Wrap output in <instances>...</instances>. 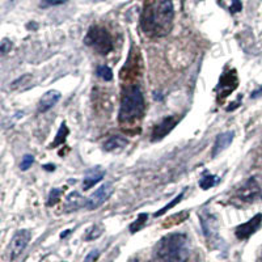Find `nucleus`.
Segmentation results:
<instances>
[{
	"mask_svg": "<svg viewBox=\"0 0 262 262\" xmlns=\"http://www.w3.org/2000/svg\"><path fill=\"white\" fill-rule=\"evenodd\" d=\"M144 97L139 87L131 85L125 89L120 108V122H134L144 113Z\"/></svg>",
	"mask_w": 262,
	"mask_h": 262,
	"instance_id": "obj_3",
	"label": "nucleus"
},
{
	"mask_svg": "<svg viewBox=\"0 0 262 262\" xmlns=\"http://www.w3.org/2000/svg\"><path fill=\"white\" fill-rule=\"evenodd\" d=\"M67 0H41V7L46 8L51 5H60V4L66 3Z\"/></svg>",
	"mask_w": 262,
	"mask_h": 262,
	"instance_id": "obj_26",
	"label": "nucleus"
},
{
	"mask_svg": "<svg viewBox=\"0 0 262 262\" xmlns=\"http://www.w3.org/2000/svg\"><path fill=\"white\" fill-rule=\"evenodd\" d=\"M87 201H88V199L84 198L83 195H80V193H78V191H72L71 194L66 198L64 211L71 213V211H76V210L82 209V207H85V206H87Z\"/></svg>",
	"mask_w": 262,
	"mask_h": 262,
	"instance_id": "obj_12",
	"label": "nucleus"
},
{
	"mask_svg": "<svg viewBox=\"0 0 262 262\" xmlns=\"http://www.w3.org/2000/svg\"><path fill=\"white\" fill-rule=\"evenodd\" d=\"M33 76L30 74H25L22 76H20L18 79H16L13 83L9 84V88L12 91H25L26 88H29V85L32 83Z\"/></svg>",
	"mask_w": 262,
	"mask_h": 262,
	"instance_id": "obj_16",
	"label": "nucleus"
},
{
	"mask_svg": "<svg viewBox=\"0 0 262 262\" xmlns=\"http://www.w3.org/2000/svg\"><path fill=\"white\" fill-rule=\"evenodd\" d=\"M114 186L110 182L101 185V188H99L97 190L93 193L87 201V209L88 210H96L99 209L100 206L103 205L104 202H107L108 199L110 198V195L113 194Z\"/></svg>",
	"mask_w": 262,
	"mask_h": 262,
	"instance_id": "obj_7",
	"label": "nucleus"
},
{
	"mask_svg": "<svg viewBox=\"0 0 262 262\" xmlns=\"http://www.w3.org/2000/svg\"><path fill=\"white\" fill-rule=\"evenodd\" d=\"M236 197L241 199L243 202L253 203L262 198V189L259 182H257V180L255 177H252L245 181V184H243L238 189Z\"/></svg>",
	"mask_w": 262,
	"mask_h": 262,
	"instance_id": "obj_5",
	"label": "nucleus"
},
{
	"mask_svg": "<svg viewBox=\"0 0 262 262\" xmlns=\"http://www.w3.org/2000/svg\"><path fill=\"white\" fill-rule=\"evenodd\" d=\"M243 9V4H241L240 0H232V4H231L230 11L231 13H238Z\"/></svg>",
	"mask_w": 262,
	"mask_h": 262,
	"instance_id": "obj_27",
	"label": "nucleus"
},
{
	"mask_svg": "<svg viewBox=\"0 0 262 262\" xmlns=\"http://www.w3.org/2000/svg\"><path fill=\"white\" fill-rule=\"evenodd\" d=\"M59 100H60V92H58L55 89L47 91V92L41 97V100H39L38 112L39 113H45V112L50 110L53 107H55Z\"/></svg>",
	"mask_w": 262,
	"mask_h": 262,
	"instance_id": "obj_10",
	"label": "nucleus"
},
{
	"mask_svg": "<svg viewBox=\"0 0 262 262\" xmlns=\"http://www.w3.org/2000/svg\"><path fill=\"white\" fill-rule=\"evenodd\" d=\"M128 144V140L122 136H112L105 142L104 144V149L108 151V152H112V151H116V149H121L126 147Z\"/></svg>",
	"mask_w": 262,
	"mask_h": 262,
	"instance_id": "obj_15",
	"label": "nucleus"
},
{
	"mask_svg": "<svg viewBox=\"0 0 262 262\" xmlns=\"http://www.w3.org/2000/svg\"><path fill=\"white\" fill-rule=\"evenodd\" d=\"M30 238H32V235H30V231L28 230H20L14 234L11 244H9V259H11V261L16 260L18 256L21 255L22 251L29 244Z\"/></svg>",
	"mask_w": 262,
	"mask_h": 262,
	"instance_id": "obj_6",
	"label": "nucleus"
},
{
	"mask_svg": "<svg viewBox=\"0 0 262 262\" xmlns=\"http://www.w3.org/2000/svg\"><path fill=\"white\" fill-rule=\"evenodd\" d=\"M147 220H148V215H147V214H140V215L138 216V219L135 220L134 223L130 226L131 234H135V232H138L139 230H142Z\"/></svg>",
	"mask_w": 262,
	"mask_h": 262,
	"instance_id": "obj_18",
	"label": "nucleus"
},
{
	"mask_svg": "<svg viewBox=\"0 0 262 262\" xmlns=\"http://www.w3.org/2000/svg\"><path fill=\"white\" fill-rule=\"evenodd\" d=\"M234 136H235L234 131H226V132H222V134L216 136L215 144H214V148H213L214 157L219 155L220 152H223L224 149H227L230 147L232 140H234Z\"/></svg>",
	"mask_w": 262,
	"mask_h": 262,
	"instance_id": "obj_11",
	"label": "nucleus"
},
{
	"mask_svg": "<svg viewBox=\"0 0 262 262\" xmlns=\"http://www.w3.org/2000/svg\"><path fill=\"white\" fill-rule=\"evenodd\" d=\"M156 259L160 262H188L190 256L188 236L184 234H170L157 243Z\"/></svg>",
	"mask_w": 262,
	"mask_h": 262,
	"instance_id": "obj_2",
	"label": "nucleus"
},
{
	"mask_svg": "<svg viewBox=\"0 0 262 262\" xmlns=\"http://www.w3.org/2000/svg\"><path fill=\"white\" fill-rule=\"evenodd\" d=\"M85 45L93 47L101 55H107L113 50V39L107 29L101 26H92L84 38Z\"/></svg>",
	"mask_w": 262,
	"mask_h": 262,
	"instance_id": "obj_4",
	"label": "nucleus"
},
{
	"mask_svg": "<svg viewBox=\"0 0 262 262\" xmlns=\"http://www.w3.org/2000/svg\"><path fill=\"white\" fill-rule=\"evenodd\" d=\"M96 72H97V76L105 80V82H110L113 79V72L108 66H99Z\"/></svg>",
	"mask_w": 262,
	"mask_h": 262,
	"instance_id": "obj_20",
	"label": "nucleus"
},
{
	"mask_svg": "<svg viewBox=\"0 0 262 262\" xmlns=\"http://www.w3.org/2000/svg\"><path fill=\"white\" fill-rule=\"evenodd\" d=\"M173 3L172 0H161L148 5L142 17V28L144 33L152 36H167L173 24Z\"/></svg>",
	"mask_w": 262,
	"mask_h": 262,
	"instance_id": "obj_1",
	"label": "nucleus"
},
{
	"mask_svg": "<svg viewBox=\"0 0 262 262\" xmlns=\"http://www.w3.org/2000/svg\"><path fill=\"white\" fill-rule=\"evenodd\" d=\"M45 169H46V170H54V169H55V167H54V165H45Z\"/></svg>",
	"mask_w": 262,
	"mask_h": 262,
	"instance_id": "obj_28",
	"label": "nucleus"
},
{
	"mask_svg": "<svg viewBox=\"0 0 262 262\" xmlns=\"http://www.w3.org/2000/svg\"><path fill=\"white\" fill-rule=\"evenodd\" d=\"M68 234H70V231H66V232H64V234H62V235H60V238H62V239H63V238H66V236H67Z\"/></svg>",
	"mask_w": 262,
	"mask_h": 262,
	"instance_id": "obj_29",
	"label": "nucleus"
},
{
	"mask_svg": "<svg viewBox=\"0 0 262 262\" xmlns=\"http://www.w3.org/2000/svg\"><path fill=\"white\" fill-rule=\"evenodd\" d=\"M216 181H218V178L214 177L213 174L203 173L202 180L199 181V186H201V188H202L203 190H207V189L213 188L214 185H215Z\"/></svg>",
	"mask_w": 262,
	"mask_h": 262,
	"instance_id": "obj_19",
	"label": "nucleus"
},
{
	"mask_svg": "<svg viewBox=\"0 0 262 262\" xmlns=\"http://www.w3.org/2000/svg\"><path fill=\"white\" fill-rule=\"evenodd\" d=\"M103 231L104 230L101 226H93L92 228L88 231V234H87V236H85V240L87 241L95 240V239H97L100 235L103 234Z\"/></svg>",
	"mask_w": 262,
	"mask_h": 262,
	"instance_id": "obj_22",
	"label": "nucleus"
},
{
	"mask_svg": "<svg viewBox=\"0 0 262 262\" xmlns=\"http://www.w3.org/2000/svg\"><path fill=\"white\" fill-rule=\"evenodd\" d=\"M105 177V170L101 167H95L91 168L85 172L84 180H83V189L85 190H89L91 188H93L97 182L103 180Z\"/></svg>",
	"mask_w": 262,
	"mask_h": 262,
	"instance_id": "obj_9",
	"label": "nucleus"
},
{
	"mask_svg": "<svg viewBox=\"0 0 262 262\" xmlns=\"http://www.w3.org/2000/svg\"><path fill=\"white\" fill-rule=\"evenodd\" d=\"M262 223V214H257L252 218L251 220H248L247 223L240 224L235 231V235L239 240H245V239L251 238L252 235L255 234L256 231L259 230L260 226Z\"/></svg>",
	"mask_w": 262,
	"mask_h": 262,
	"instance_id": "obj_8",
	"label": "nucleus"
},
{
	"mask_svg": "<svg viewBox=\"0 0 262 262\" xmlns=\"http://www.w3.org/2000/svg\"><path fill=\"white\" fill-rule=\"evenodd\" d=\"M67 136H68L67 125L62 124V125H60L59 131H58L57 136H55L53 144H51V147H58V145H59V144L64 143V142H66V138H67Z\"/></svg>",
	"mask_w": 262,
	"mask_h": 262,
	"instance_id": "obj_17",
	"label": "nucleus"
},
{
	"mask_svg": "<svg viewBox=\"0 0 262 262\" xmlns=\"http://www.w3.org/2000/svg\"><path fill=\"white\" fill-rule=\"evenodd\" d=\"M60 195H62V190H60V189H53V190L50 191L49 201H47V205H49V206H54V205H55V203L59 202Z\"/></svg>",
	"mask_w": 262,
	"mask_h": 262,
	"instance_id": "obj_24",
	"label": "nucleus"
},
{
	"mask_svg": "<svg viewBox=\"0 0 262 262\" xmlns=\"http://www.w3.org/2000/svg\"><path fill=\"white\" fill-rule=\"evenodd\" d=\"M176 120L173 117L164 118L152 131V140H159V139L164 138L165 135L169 134V131L176 126Z\"/></svg>",
	"mask_w": 262,
	"mask_h": 262,
	"instance_id": "obj_13",
	"label": "nucleus"
},
{
	"mask_svg": "<svg viewBox=\"0 0 262 262\" xmlns=\"http://www.w3.org/2000/svg\"><path fill=\"white\" fill-rule=\"evenodd\" d=\"M33 163H34V157L30 153H26V155L22 157L21 163H20V169L21 170H28L29 168L32 167Z\"/></svg>",
	"mask_w": 262,
	"mask_h": 262,
	"instance_id": "obj_23",
	"label": "nucleus"
},
{
	"mask_svg": "<svg viewBox=\"0 0 262 262\" xmlns=\"http://www.w3.org/2000/svg\"><path fill=\"white\" fill-rule=\"evenodd\" d=\"M11 49L12 42L8 38H4L3 41H1V43H0V54H1V55H5L8 51H11Z\"/></svg>",
	"mask_w": 262,
	"mask_h": 262,
	"instance_id": "obj_25",
	"label": "nucleus"
},
{
	"mask_svg": "<svg viewBox=\"0 0 262 262\" xmlns=\"http://www.w3.org/2000/svg\"><path fill=\"white\" fill-rule=\"evenodd\" d=\"M182 198H184V193H180V194H178L177 197H176V198H174L173 201H172V202L168 203V205L165 206V207H163V209L160 210V211L155 213V218H157V216H161V215H163V214L167 213L168 210H170V209H172V207H174V206L177 205V203H180L181 201H182Z\"/></svg>",
	"mask_w": 262,
	"mask_h": 262,
	"instance_id": "obj_21",
	"label": "nucleus"
},
{
	"mask_svg": "<svg viewBox=\"0 0 262 262\" xmlns=\"http://www.w3.org/2000/svg\"><path fill=\"white\" fill-rule=\"evenodd\" d=\"M201 223H202V228L206 238L210 239L215 236L216 231H218V222H216L215 216L210 215L209 213L202 214L201 215Z\"/></svg>",
	"mask_w": 262,
	"mask_h": 262,
	"instance_id": "obj_14",
	"label": "nucleus"
}]
</instances>
